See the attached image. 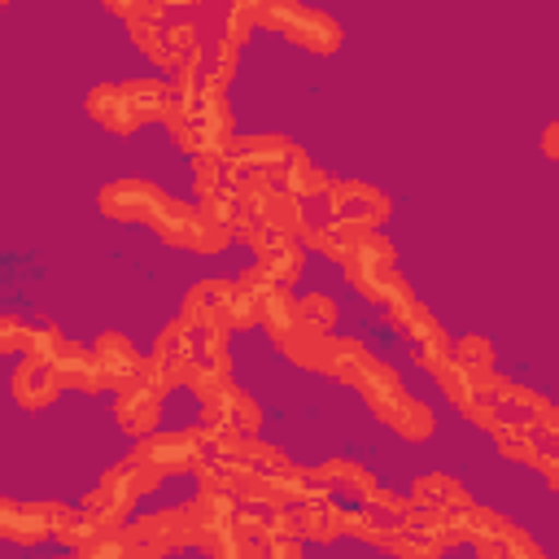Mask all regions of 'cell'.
<instances>
[{
  "instance_id": "6da1fadb",
  "label": "cell",
  "mask_w": 559,
  "mask_h": 559,
  "mask_svg": "<svg viewBox=\"0 0 559 559\" xmlns=\"http://www.w3.org/2000/svg\"><path fill=\"white\" fill-rule=\"evenodd\" d=\"M336 376L349 380L354 393L376 411V419H384L402 441H428V437H432V428H437L432 406L419 402L415 393H406L402 376H397L389 362H380L376 354H367L362 345L345 358V367H341Z\"/></svg>"
},
{
  "instance_id": "7a4b0ae2",
  "label": "cell",
  "mask_w": 559,
  "mask_h": 559,
  "mask_svg": "<svg viewBox=\"0 0 559 559\" xmlns=\"http://www.w3.org/2000/svg\"><path fill=\"white\" fill-rule=\"evenodd\" d=\"M258 26L280 31L284 39H293L314 57H332L341 48V26L306 0H258Z\"/></svg>"
},
{
  "instance_id": "3957f363",
  "label": "cell",
  "mask_w": 559,
  "mask_h": 559,
  "mask_svg": "<svg viewBox=\"0 0 559 559\" xmlns=\"http://www.w3.org/2000/svg\"><path fill=\"white\" fill-rule=\"evenodd\" d=\"M301 205L319 210L323 218H332L349 231H376L389 218V197L367 179H328V188Z\"/></svg>"
},
{
  "instance_id": "277c9868",
  "label": "cell",
  "mask_w": 559,
  "mask_h": 559,
  "mask_svg": "<svg viewBox=\"0 0 559 559\" xmlns=\"http://www.w3.org/2000/svg\"><path fill=\"white\" fill-rule=\"evenodd\" d=\"M148 227H153L166 245L192 249V253H218V249H227V240L236 236L227 223L210 218L201 205H188V201H175V197H166V201L157 205V214L148 218Z\"/></svg>"
},
{
  "instance_id": "5b68a950",
  "label": "cell",
  "mask_w": 559,
  "mask_h": 559,
  "mask_svg": "<svg viewBox=\"0 0 559 559\" xmlns=\"http://www.w3.org/2000/svg\"><path fill=\"white\" fill-rule=\"evenodd\" d=\"M345 275H349V284H354V293L362 297V301H371V306H380L397 284H402V275H397V266H393V245H389V236H380V227L376 231H362L354 245H349V253H345Z\"/></svg>"
},
{
  "instance_id": "8992f818",
  "label": "cell",
  "mask_w": 559,
  "mask_h": 559,
  "mask_svg": "<svg viewBox=\"0 0 559 559\" xmlns=\"http://www.w3.org/2000/svg\"><path fill=\"white\" fill-rule=\"evenodd\" d=\"M205 445H210V437H205L201 424L197 428H179V432H157L153 428V432L140 437V445L131 450V459L144 463V467H153L157 476H175V472H197Z\"/></svg>"
},
{
  "instance_id": "52a82bcc",
  "label": "cell",
  "mask_w": 559,
  "mask_h": 559,
  "mask_svg": "<svg viewBox=\"0 0 559 559\" xmlns=\"http://www.w3.org/2000/svg\"><path fill=\"white\" fill-rule=\"evenodd\" d=\"M170 192H162L153 179H114L100 188V214L105 218H118V223H148L157 214V205L166 201Z\"/></svg>"
},
{
  "instance_id": "ba28073f",
  "label": "cell",
  "mask_w": 559,
  "mask_h": 559,
  "mask_svg": "<svg viewBox=\"0 0 559 559\" xmlns=\"http://www.w3.org/2000/svg\"><path fill=\"white\" fill-rule=\"evenodd\" d=\"M314 480L323 489V498L341 502V507H358V502H376L384 489L376 485V476L354 463V459H328L323 467H314Z\"/></svg>"
},
{
  "instance_id": "9c48e42d",
  "label": "cell",
  "mask_w": 559,
  "mask_h": 559,
  "mask_svg": "<svg viewBox=\"0 0 559 559\" xmlns=\"http://www.w3.org/2000/svg\"><path fill=\"white\" fill-rule=\"evenodd\" d=\"M0 537L13 546H39L52 537L48 524V502H17V498H0Z\"/></svg>"
},
{
  "instance_id": "30bf717a",
  "label": "cell",
  "mask_w": 559,
  "mask_h": 559,
  "mask_svg": "<svg viewBox=\"0 0 559 559\" xmlns=\"http://www.w3.org/2000/svg\"><path fill=\"white\" fill-rule=\"evenodd\" d=\"M114 419H118V428H122V432H131V437L153 432V428H157V419H162V393H157V389H148V384H140V380H127V384L118 389Z\"/></svg>"
},
{
  "instance_id": "8fae6325",
  "label": "cell",
  "mask_w": 559,
  "mask_h": 559,
  "mask_svg": "<svg viewBox=\"0 0 559 559\" xmlns=\"http://www.w3.org/2000/svg\"><path fill=\"white\" fill-rule=\"evenodd\" d=\"M61 389H66V384L57 380V371H52L44 358H31V354H26V358L17 362V371H13V402H17L22 411H48Z\"/></svg>"
},
{
  "instance_id": "7c38bea8",
  "label": "cell",
  "mask_w": 559,
  "mask_h": 559,
  "mask_svg": "<svg viewBox=\"0 0 559 559\" xmlns=\"http://www.w3.org/2000/svg\"><path fill=\"white\" fill-rule=\"evenodd\" d=\"M92 362H96V371H100V380H105L109 389H122V384L135 380V371H140V349H135L122 332H100V336L92 341Z\"/></svg>"
},
{
  "instance_id": "4fadbf2b",
  "label": "cell",
  "mask_w": 559,
  "mask_h": 559,
  "mask_svg": "<svg viewBox=\"0 0 559 559\" xmlns=\"http://www.w3.org/2000/svg\"><path fill=\"white\" fill-rule=\"evenodd\" d=\"M87 118H92L96 127H105L109 135H131V131L140 127L135 114H131V105H127L122 83H96V87L87 92Z\"/></svg>"
},
{
  "instance_id": "5bb4252c",
  "label": "cell",
  "mask_w": 559,
  "mask_h": 559,
  "mask_svg": "<svg viewBox=\"0 0 559 559\" xmlns=\"http://www.w3.org/2000/svg\"><path fill=\"white\" fill-rule=\"evenodd\" d=\"M227 284H231V280H201V284H192V288L183 293L179 319L227 328Z\"/></svg>"
},
{
  "instance_id": "9a60e30c",
  "label": "cell",
  "mask_w": 559,
  "mask_h": 559,
  "mask_svg": "<svg viewBox=\"0 0 559 559\" xmlns=\"http://www.w3.org/2000/svg\"><path fill=\"white\" fill-rule=\"evenodd\" d=\"M122 92H127V105H131V114H135L140 127H144V122H162L166 109H170V96H175V87H170L166 79H153V74H144V79H122Z\"/></svg>"
},
{
  "instance_id": "2e32d148",
  "label": "cell",
  "mask_w": 559,
  "mask_h": 559,
  "mask_svg": "<svg viewBox=\"0 0 559 559\" xmlns=\"http://www.w3.org/2000/svg\"><path fill=\"white\" fill-rule=\"evenodd\" d=\"M411 502L432 507V511H445V515H459L472 498L463 493V485H459L454 476H445V472H428V476L415 480V498H411Z\"/></svg>"
},
{
  "instance_id": "e0dca14e",
  "label": "cell",
  "mask_w": 559,
  "mask_h": 559,
  "mask_svg": "<svg viewBox=\"0 0 559 559\" xmlns=\"http://www.w3.org/2000/svg\"><path fill=\"white\" fill-rule=\"evenodd\" d=\"M288 306H293V314H297L306 328H314V332H332V323H336V301L323 297V293L288 297Z\"/></svg>"
},
{
  "instance_id": "ac0fdd59",
  "label": "cell",
  "mask_w": 559,
  "mask_h": 559,
  "mask_svg": "<svg viewBox=\"0 0 559 559\" xmlns=\"http://www.w3.org/2000/svg\"><path fill=\"white\" fill-rule=\"evenodd\" d=\"M454 362L485 376V371H493V345L485 336H463V341H454Z\"/></svg>"
},
{
  "instance_id": "d6986e66",
  "label": "cell",
  "mask_w": 559,
  "mask_h": 559,
  "mask_svg": "<svg viewBox=\"0 0 559 559\" xmlns=\"http://www.w3.org/2000/svg\"><path fill=\"white\" fill-rule=\"evenodd\" d=\"M26 319L17 314H0V354H22L26 349Z\"/></svg>"
},
{
  "instance_id": "ffe728a7",
  "label": "cell",
  "mask_w": 559,
  "mask_h": 559,
  "mask_svg": "<svg viewBox=\"0 0 559 559\" xmlns=\"http://www.w3.org/2000/svg\"><path fill=\"white\" fill-rule=\"evenodd\" d=\"M555 135H559V127H555V122H546V131H542V153H546L550 162L559 157V144H555Z\"/></svg>"
},
{
  "instance_id": "44dd1931",
  "label": "cell",
  "mask_w": 559,
  "mask_h": 559,
  "mask_svg": "<svg viewBox=\"0 0 559 559\" xmlns=\"http://www.w3.org/2000/svg\"><path fill=\"white\" fill-rule=\"evenodd\" d=\"M140 4H144V0H105V9H114V13H122V17H127V13H135Z\"/></svg>"
},
{
  "instance_id": "7402d4cb",
  "label": "cell",
  "mask_w": 559,
  "mask_h": 559,
  "mask_svg": "<svg viewBox=\"0 0 559 559\" xmlns=\"http://www.w3.org/2000/svg\"><path fill=\"white\" fill-rule=\"evenodd\" d=\"M4 4H9V0H0V9H4Z\"/></svg>"
}]
</instances>
